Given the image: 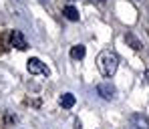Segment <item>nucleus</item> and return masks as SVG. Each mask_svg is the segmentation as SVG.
I'll return each mask as SVG.
<instances>
[{
    "instance_id": "nucleus-1",
    "label": "nucleus",
    "mask_w": 149,
    "mask_h": 129,
    "mask_svg": "<svg viewBox=\"0 0 149 129\" xmlns=\"http://www.w3.org/2000/svg\"><path fill=\"white\" fill-rule=\"evenodd\" d=\"M117 65H119V59H117L115 52H111V51H103L97 56V67H99L103 77H113L115 71H117Z\"/></svg>"
},
{
    "instance_id": "nucleus-2",
    "label": "nucleus",
    "mask_w": 149,
    "mask_h": 129,
    "mask_svg": "<svg viewBox=\"0 0 149 129\" xmlns=\"http://www.w3.org/2000/svg\"><path fill=\"white\" fill-rule=\"evenodd\" d=\"M26 69H28L30 75H49V67L42 65V61L36 59V56H32V59L26 61Z\"/></svg>"
},
{
    "instance_id": "nucleus-3",
    "label": "nucleus",
    "mask_w": 149,
    "mask_h": 129,
    "mask_svg": "<svg viewBox=\"0 0 149 129\" xmlns=\"http://www.w3.org/2000/svg\"><path fill=\"white\" fill-rule=\"evenodd\" d=\"M10 47H14V49H18V51H26V49H28V43H26L24 34H22L20 30H12V32H10Z\"/></svg>"
},
{
    "instance_id": "nucleus-4",
    "label": "nucleus",
    "mask_w": 149,
    "mask_h": 129,
    "mask_svg": "<svg viewBox=\"0 0 149 129\" xmlns=\"http://www.w3.org/2000/svg\"><path fill=\"white\" fill-rule=\"evenodd\" d=\"M97 93H99L103 99L111 101V99L115 97V87H113L111 83H99V85H97Z\"/></svg>"
},
{
    "instance_id": "nucleus-5",
    "label": "nucleus",
    "mask_w": 149,
    "mask_h": 129,
    "mask_svg": "<svg viewBox=\"0 0 149 129\" xmlns=\"http://www.w3.org/2000/svg\"><path fill=\"white\" fill-rule=\"evenodd\" d=\"M129 121H131L137 129H149L147 117H143L141 113H131V115H129Z\"/></svg>"
},
{
    "instance_id": "nucleus-6",
    "label": "nucleus",
    "mask_w": 149,
    "mask_h": 129,
    "mask_svg": "<svg viewBox=\"0 0 149 129\" xmlns=\"http://www.w3.org/2000/svg\"><path fill=\"white\" fill-rule=\"evenodd\" d=\"M125 43H127V45H129L133 51H139V49H141V43H139V38H137L135 34H131V32H127V34H125Z\"/></svg>"
},
{
    "instance_id": "nucleus-7",
    "label": "nucleus",
    "mask_w": 149,
    "mask_h": 129,
    "mask_svg": "<svg viewBox=\"0 0 149 129\" xmlns=\"http://www.w3.org/2000/svg\"><path fill=\"white\" fill-rule=\"evenodd\" d=\"M63 14H65L69 20H73V22H77V20H79V10H77L74 6H71V4L63 8Z\"/></svg>"
},
{
    "instance_id": "nucleus-8",
    "label": "nucleus",
    "mask_w": 149,
    "mask_h": 129,
    "mask_svg": "<svg viewBox=\"0 0 149 129\" xmlns=\"http://www.w3.org/2000/svg\"><path fill=\"white\" fill-rule=\"evenodd\" d=\"M74 101H77V99H74L73 93H65V95L61 97V105H63L65 109H71V107L74 105Z\"/></svg>"
},
{
    "instance_id": "nucleus-9",
    "label": "nucleus",
    "mask_w": 149,
    "mask_h": 129,
    "mask_svg": "<svg viewBox=\"0 0 149 129\" xmlns=\"http://www.w3.org/2000/svg\"><path fill=\"white\" fill-rule=\"evenodd\" d=\"M85 52H87V49H85L83 45H77V47L71 49V56H73V59H83V56H85Z\"/></svg>"
},
{
    "instance_id": "nucleus-10",
    "label": "nucleus",
    "mask_w": 149,
    "mask_h": 129,
    "mask_svg": "<svg viewBox=\"0 0 149 129\" xmlns=\"http://www.w3.org/2000/svg\"><path fill=\"white\" fill-rule=\"evenodd\" d=\"M91 2H97V4H103L105 0H91Z\"/></svg>"
},
{
    "instance_id": "nucleus-11",
    "label": "nucleus",
    "mask_w": 149,
    "mask_h": 129,
    "mask_svg": "<svg viewBox=\"0 0 149 129\" xmlns=\"http://www.w3.org/2000/svg\"><path fill=\"white\" fill-rule=\"evenodd\" d=\"M145 79H147V83H149V71H145Z\"/></svg>"
}]
</instances>
